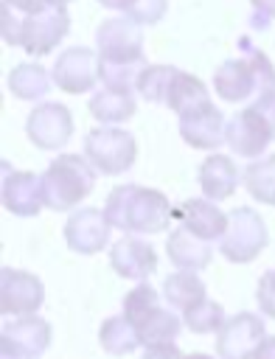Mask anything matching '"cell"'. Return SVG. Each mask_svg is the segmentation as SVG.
Returning <instances> with one entry per match:
<instances>
[{
	"mask_svg": "<svg viewBox=\"0 0 275 359\" xmlns=\"http://www.w3.org/2000/svg\"><path fill=\"white\" fill-rule=\"evenodd\" d=\"M3 42L22 48L28 56H48L70 31L65 6L42 0H3L0 6Z\"/></svg>",
	"mask_w": 275,
	"mask_h": 359,
	"instance_id": "6da1fadb",
	"label": "cell"
},
{
	"mask_svg": "<svg viewBox=\"0 0 275 359\" xmlns=\"http://www.w3.org/2000/svg\"><path fill=\"white\" fill-rule=\"evenodd\" d=\"M267 241H269V233H267L261 213L241 205V208L230 210V222H227L224 236L219 238V250L227 261L247 264V261L258 258V252H264Z\"/></svg>",
	"mask_w": 275,
	"mask_h": 359,
	"instance_id": "ba28073f",
	"label": "cell"
},
{
	"mask_svg": "<svg viewBox=\"0 0 275 359\" xmlns=\"http://www.w3.org/2000/svg\"><path fill=\"white\" fill-rule=\"evenodd\" d=\"M224 140L227 146L233 149V154L239 157H261L267 151V146L275 140L269 123L261 118V112L250 104L244 109H239L230 121H227V129H224Z\"/></svg>",
	"mask_w": 275,
	"mask_h": 359,
	"instance_id": "4fadbf2b",
	"label": "cell"
},
{
	"mask_svg": "<svg viewBox=\"0 0 275 359\" xmlns=\"http://www.w3.org/2000/svg\"><path fill=\"white\" fill-rule=\"evenodd\" d=\"M180 359H213V356H208V353H182Z\"/></svg>",
	"mask_w": 275,
	"mask_h": 359,
	"instance_id": "8d00e7d4",
	"label": "cell"
},
{
	"mask_svg": "<svg viewBox=\"0 0 275 359\" xmlns=\"http://www.w3.org/2000/svg\"><path fill=\"white\" fill-rule=\"evenodd\" d=\"M253 107L261 112V118L269 123V129H272V135H275V90L258 95V98L253 101Z\"/></svg>",
	"mask_w": 275,
	"mask_h": 359,
	"instance_id": "d6a6232c",
	"label": "cell"
},
{
	"mask_svg": "<svg viewBox=\"0 0 275 359\" xmlns=\"http://www.w3.org/2000/svg\"><path fill=\"white\" fill-rule=\"evenodd\" d=\"M98 48V79L112 90H135L140 70L146 67L140 22L123 17H109L95 28Z\"/></svg>",
	"mask_w": 275,
	"mask_h": 359,
	"instance_id": "7a4b0ae2",
	"label": "cell"
},
{
	"mask_svg": "<svg viewBox=\"0 0 275 359\" xmlns=\"http://www.w3.org/2000/svg\"><path fill=\"white\" fill-rule=\"evenodd\" d=\"M174 219H180L182 227H188L191 233H196V236L205 238V241L222 238L224 230H227V222H230V216L222 213V210L216 208V202L208 199V196L182 199V202L174 208Z\"/></svg>",
	"mask_w": 275,
	"mask_h": 359,
	"instance_id": "d6986e66",
	"label": "cell"
},
{
	"mask_svg": "<svg viewBox=\"0 0 275 359\" xmlns=\"http://www.w3.org/2000/svg\"><path fill=\"white\" fill-rule=\"evenodd\" d=\"M202 101H210V93H208L205 81L196 79V76H191V73H185V70H180L177 79H174V84H171V90H168L166 104H168L177 115H182V112L194 109V107L202 104Z\"/></svg>",
	"mask_w": 275,
	"mask_h": 359,
	"instance_id": "83f0119b",
	"label": "cell"
},
{
	"mask_svg": "<svg viewBox=\"0 0 275 359\" xmlns=\"http://www.w3.org/2000/svg\"><path fill=\"white\" fill-rule=\"evenodd\" d=\"M93 188H95V165L81 154L65 151L42 174L45 208L56 213L73 210L84 196L93 194Z\"/></svg>",
	"mask_w": 275,
	"mask_h": 359,
	"instance_id": "5b68a950",
	"label": "cell"
},
{
	"mask_svg": "<svg viewBox=\"0 0 275 359\" xmlns=\"http://www.w3.org/2000/svg\"><path fill=\"white\" fill-rule=\"evenodd\" d=\"M90 107V115L101 123H123L135 115L138 109V101H135V93L132 90H112V87H104L98 93H93V98L87 101Z\"/></svg>",
	"mask_w": 275,
	"mask_h": 359,
	"instance_id": "603a6c76",
	"label": "cell"
},
{
	"mask_svg": "<svg viewBox=\"0 0 275 359\" xmlns=\"http://www.w3.org/2000/svg\"><path fill=\"white\" fill-rule=\"evenodd\" d=\"M239 48L244 53L224 59L213 73V90L222 101L244 104L255 101L258 95L275 90V65L269 56L250 45L247 36L239 39Z\"/></svg>",
	"mask_w": 275,
	"mask_h": 359,
	"instance_id": "277c9868",
	"label": "cell"
},
{
	"mask_svg": "<svg viewBox=\"0 0 275 359\" xmlns=\"http://www.w3.org/2000/svg\"><path fill=\"white\" fill-rule=\"evenodd\" d=\"M98 342H101V348H104L107 353H112V356H126V353H132L138 345H143L140 337H138V331H135V325L126 320V314L107 317V320L101 323V328H98Z\"/></svg>",
	"mask_w": 275,
	"mask_h": 359,
	"instance_id": "d4e9b609",
	"label": "cell"
},
{
	"mask_svg": "<svg viewBox=\"0 0 275 359\" xmlns=\"http://www.w3.org/2000/svg\"><path fill=\"white\" fill-rule=\"evenodd\" d=\"M244 185L261 205H275V154L253 160L244 168Z\"/></svg>",
	"mask_w": 275,
	"mask_h": 359,
	"instance_id": "4316f807",
	"label": "cell"
},
{
	"mask_svg": "<svg viewBox=\"0 0 275 359\" xmlns=\"http://www.w3.org/2000/svg\"><path fill=\"white\" fill-rule=\"evenodd\" d=\"M267 339V325L253 311H239L224 317L216 331V356L219 359H255L261 342Z\"/></svg>",
	"mask_w": 275,
	"mask_h": 359,
	"instance_id": "9c48e42d",
	"label": "cell"
},
{
	"mask_svg": "<svg viewBox=\"0 0 275 359\" xmlns=\"http://www.w3.org/2000/svg\"><path fill=\"white\" fill-rule=\"evenodd\" d=\"M177 73H180V67H174V65H146L138 76L135 90H138L140 98H146L152 104H166Z\"/></svg>",
	"mask_w": 275,
	"mask_h": 359,
	"instance_id": "484cf974",
	"label": "cell"
},
{
	"mask_svg": "<svg viewBox=\"0 0 275 359\" xmlns=\"http://www.w3.org/2000/svg\"><path fill=\"white\" fill-rule=\"evenodd\" d=\"M182 323L194 334H213L224 323V309H222V303L205 297V300H199V303H194L191 309L182 311Z\"/></svg>",
	"mask_w": 275,
	"mask_h": 359,
	"instance_id": "f1b7e54d",
	"label": "cell"
},
{
	"mask_svg": "<svg viewBox=\"0 0 275 359\" xmlns=\"http://www.w3.org/2000/svg\"><path fill=\"white\" fill-rule=\"evenodd\" d=\"M163 297H166V303L171 309L185 311L194 303L205 300L208 292H205V283L199 280V275L194 269H180V272H174V275H168L163 280Z\"/></svg>",
	"mask_w": 275,
	"mask_h": 359,
	"instance_id": "cb8c5ba5",
	"label": "cell"
},
{
	"mask_svg": "<svg viewBox=\"0 0 275 359\" xmlns=\"http://www.w3.org/2000/svg\"><path fill=\"white\" fill-rule=\"evenodd\" d=\"M166 11H168V0H135V6L126 11V17L140 25H154L163 20Z\"/></svg>",
	"mask_w": 275,
	"mask_h": 359,
	"instance_id": "f546056e",
	"label": "cell"
},
{
	"mask_svg": "<svg viewBox=\"0 0 275 359\" xmlns=\"http://www.w3.org/2000/svg\"><path fill=\"white\" fill-rule=\"evenodd\" d=\"M104 213L112 227L135 236H154L168 230V222L174 219V208L168 196L157 188L143 185H118L109 191L104 202Z\"/></svg>",
	"mask_w": 275,
	"mask_h": 359,
	"instance_id": "3957f363",
	"label": "cell"
},
{
	"mask_svg": "<svg viewBox=\"0 0 275 359\" xmlns=\"http://www.w3.org/2000/svg\"><path fill=\"white\" fill-rule=\"evenodd\" d=\"M166 252H168V261L177 266V269H205L213 258V250H210V241L199 238L196 233H191L188 227H174L166 238Z\"/></svg>",
	"mask_w": 275,
	"mask_h": 359,
	"instance_id": "ffe728a7",
	"label": "cell"
},
{
	"mask_svg": "<svg viewBox=\"0 0 275 359\" xmlns=\"http://www.w3.org/2000/svg\"><path fill=\"white\" fill-rule=\"evenodd\" d=\"M51 345V325L36 314H22L8 320L0 331V356L3 359H36Z\"/></svg>",
	"mask_w": 275,
	"mask_h": 359,
	"instance_id": "30bf717a",
	"label": "cell"
},
{
	"mask_svg": "<svg viewBox=\"0 0 275 359\" xmlns=\"http://www.w3.org/2000/svg\"><path fill=\"white\" fill-rule=\"evenodd\" d=\"M109 219L101 208H79L65 222V241L79 255H95L109 241Z\"/></svg>",
	"mask_w": 275,
	"mask_h": 359,
	"instance_id": "9a60e30c",
	"label": "cell"
},
{
	"mask_svg": "<svg viewBox=\"0 0 275 359\" xmlns=\"http://www.w3.org/2000/svg\"><path fill=\"white\" fill-rule=\"evenodd\" d=\"M180 356L182 353L174 342H157V345H149L140 359H180Z\"/></svg>",
	"mask_w": 275,
	"mask_h": 359,
	"instance_id": "836d02e7",
	"label": "cell"
},
{
	"mask_svg": "<svg viewBox=\"0 0 275 359\" xmlns=\"http://www.w3.org/2000/svg\"><path fill=\"white\" fill-rule=\"evenodd\" d=\"M123 314L135 325V331L146 348L157 345V342H174L182 328L180 317L160 303V294L149 280H140L135 289L126 292Z\"/></svg>",
	"mask_w": 275,
	"mask_h": 359,
	"instance_id": "8992f818",
	"label": "cell"
},
{
	"mask_svg": "<svg viewBox=\"0 0 275 359\" xmlns=\"http://www.w3.org/2000/svg\"><path fill=\"white\" fill-rule=\"evenodd\" d=\"M255 300H258V309L275 320V269H267L261 278H258V286H255Z\"/></svg>",
	"mask_w": 275,
	"mask_h": 359,
	"instance_id": "4dcf8cb0",
	"label": "cell"
},
{
	"mask_svg": "<svg viewBox=\"0 0 275 359\" xmlns=\"http://www.w3.org/2000/svg\"><path fill=\"white\" fill-rule=\"evenodd\" d=\"M25 135L36 149H62L73 135V115L59 101H39L25 118Z\"/></svg>",
	"mask_w": 275,
	"mask_h": 359,
	"instance_id": "8fae6325",
	"label": "cell"
},
{
	"mask_svg": "<svg viewBox=\"0 0 275 359\" xmlns=\"http://www.w3.org/2000/svg\"><path fill=\"white\" fill-rule=\"evenodd\" d=\"M53 76L39 65V62H20L8 70L6 87L11 95H17L20 101H42L51 93Z\"/></svg>",
	"mask_w": 275,
	"mask_h": 359,
	"instance_id": "7402d4cb",
	"label": "cell"
},
{
	"mask_svg": "<svg viewBox=\"0 0 275 359\" xmlns=\"http://www.w3.org/2000/svg\"><path fill=\"white\" fill-rule=\"evenodd\" d=\"M177 118H180V137L188 146H194V149H219L222 146L227 121H224L222 109L213 107L210 101H202Z\"/></svg>",
	"mask_w": 275,
	"mask_h": 359,
	"instance_id": "2e32d148",
	"label": "cell"
},
{
	"mask_svg": "<svg viewBox=\"0 0 275 359\" xmlns=\"http://www.w3.org/2000/svg\"><path fill=\"white\" fill-rule=\"evenodd\" d=\"M45 300V286L36 275L25 269H0V311L3 314H36Z\"/></svg>",
	"mask_w": 275,
	"mask_h": 359,
	"instance_id": "5bb4252c",
	"label": "cell"
},
{
	"mask_svg": "<svg viewBox=\"0 0 275 359\" xmlns=\"http://www.w3.org/2000/svg\"><path fill=\"white\" fill-rule=\"evenodd\" d=\"M42 3H53V6H67V3H73V0H42Z\"/></svg>",
	"mask_w": 275,
	"mask_h": 359,
	"instance_id": "74e56055",
	"label": "cell"
},
{
	"mask_svg": "<svg viewBox=\"0 0 275 359\" xmlns=\"http://www.w3.org/2000/svg\"><path fill=\"white\" fill-rule=\"evenodd\" d=\"M239 168L227 154H210L208 160H202L199 165V188L208 199L222 202L227 196H233L236 185H239Z\"/></svg>",
	"mask_w": 275,
	"mask_h": 359,
	"instance_id": "44dd1931",
	"label": "cell"
},
{
	"mask_svg": "<svg viewBox=\"0 0 275 359\" xmlns=\"http://www.w3.org/2000/svg\"><path fill=\"white\" fill-rule=\"evenodd\" d=\"M3 205L14 216H36L45 205L42 174L6 168V174H3Z\"/></svg>",
	"mask_w": 275,
	"mask_h": 359,
	"instance_id": "e0dca14e",
	"label": "cell"
},
{
	"mask_svg": "<svg viewBox=\"0 0 275 359\" xmlns=\"http://www.w3.org/2000/svg\"><path fill=\"white\" fill-rule=\"evenodd\" d=\"M98 3H101L104 8H112V11H123V14H126V11L135 6V0H98Z\"/></svg>",
	"mask_w": 275,
	"mask_h": 359,
	"instance_id": "d590c367",
	"label": "cell"
},
{
	"mask_svg": "<svg viewBox=\"0 0 275 359\" xmlns=\"http://www.w3.org/2000/svg\"><path fill=\"white\" fill-rule=\"evenodd\" d=\"M109 264L121 278L140 283V280H149V275L157 269V252L149 241L135 238V236H123L121 241L112 244Z\"/></svg>",
	"mask_w": 275,
	"mask_h": 359,
	"instance_id": "ac0fdd59",
	"label": "cell"
},
{
	"mask_svg": "<svg viewBox=\"0 0 275 359\" xmlns=\"http://www.w3.org/2000/svg\"><path fill=\"white\" fill-rule=\"evenodd\" d=\"M255 14L250 17V25H255L258 31L269 28V22L275 20V0H250Z\"/></svg>",
	"mask_w": 275,
	"mask_h": 359,
	"instance_id": "1f68e13d",
	"label": "cell"
},
{
	"mask_svg": "<svg viewBox=\"0 0 275 359\" xmlns=\"http://www.w3.org/2000/svg\"><path fill=\"white\" fill-rule=\"evenodd\" d=\"M51 76H53V84L70 95L90 93L98 81V53H93L84 45L67 48L56 56Z\"/></svg>",
	"mask_w": 275,
	"mask_h": 359,
	"instance_id": "7c38bea8",
	"label": "cell"
},
{
	"mask_svg": "<svg viewBox=\"0 0 275 359\" xmlns=\"http://www.w3.org/2000/svg\"><path fill=\"white\" fill-rule=\"evenodd\" d=\"M84 157L101 171L104 177L123 174L135 165L138 160V143L129 129L121 126H95L84 135Z\"/></svg>",
	"mask_w": 275,
	"mask_h": 359,
	"instance_id": "52a82bcc",
	"label": "cell"
},
{
	"mask_svg": "<svg viewBox=\"0 0 275 359\" xmlns=\"http://www.w3.org/2000/svg\"><path fill=\"white\" fill-rule=\"evenodd\" d=\"M255 359H275V337H267L255 353Z\"/></svg>",
	"mask_w": 275,
	"mask_h": 359,
	"instance_id": "e575fe53",
	"label": "cell"
}]
</instances>
